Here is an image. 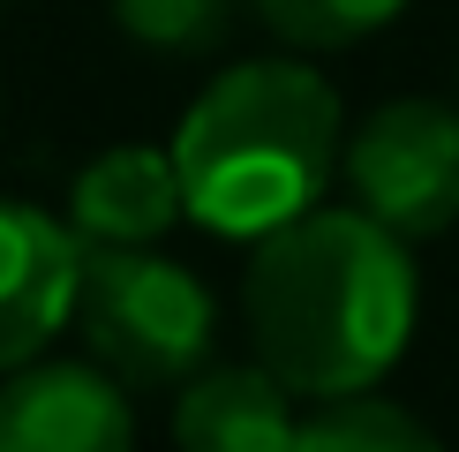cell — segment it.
Instances as JSON below:
<instances>
[{
	"label": "cell",
	"mask_w": 459,
	"mask_h": 452,
	"mask_svg": "<svg viewBox=\"0 0 459 452\" xmlns=\"http://www.w3.org/2000/svg\"><path fill=\"white\" fill-rule=\"evenodd\" d=\"M422 279L392 226L361 204H316V212L272 226L241 272V317L256 362L294 400H354L385 377L414 339Z\"/></svg>",
	"instance_id": "6da1fadb"
},
{
	"label": "cell",
	"mask_w": 459,
	"mask_h": 452,
	"mask_svg": "<svg viewBox=\"0 0 459 452\" xmlns=\"http://www.w3.org/2000/svg\"><path fill=\"white\" fill-rule=\"evenodd\" d=\"M166 151L188 219L226 241H264L272 226L324 204L347 159V113L301 53H272L212 75Z\"/></svg>",
	"instance_id": "7a4b0ae2"
},
{
	"label": "cell",
	"mask_w": 459,
	"mask_h": 452,
	"mask_svg": "<svg viewBox=\"0 0 459 452\" xmlns=\"http://www.w3.org/2000/svg\"><path fill=\"white\" fill-rule=\"evenodd\" d=\"M75 325H83L91 362L113 369L128 392H159V385L181 392L212 362L219 301L188 264L159 249H83Z\"/></svg>",
	"instance_id": "3957f363"
},
{
	"label": "cell",
	"mask_w": 459,
	"mask_h": 452,
	"mask_svg": "<svg viewBox=\"0 0 459 452\" xmlns=\"http://www.w3.org/2000/svg\"><path fill=\"white\" fill-rule=\"evenodd\" d=\"M354 204L399 241H429L459 219V106L445 99H385L347 136Z\"/></svg>",
	"instance_id": "277c9868"
},
{
	"label": "cell",
	"mask_w": 459,
	"mask_h": 452,
	"mask_svg": "<svg viewBox=\"0 0 459 452\" xmlns=\"http://www.w3.org/2000/svg\"><path fill=\"white\" fill-rule=\"evenodd\" d=\"M0 452H136L128 385L99 362H23L0 377Z\"/></svg>",
	"instance_id": "5b68a950"
},
{
	"label": "cell",
	"mask_w": 459,
	"mask_h": 452,
	"mask_svg": "<svg viewBox=\"0 0 459 452\" xmlns=\"http://www.w3.org/2000/svg\"><path fill=\"white\" fill-rule=\"evenodd\" d=\"M75 279L83 241L68 234V219L0 196V377L38 362L53 332L75 325Z\"/></svg>",
	"instance_id": "8992f818"
},
{
	"label": "cell",
	"mask_w": 459,
	"mask_h": 452,
	"mask_svg": "<svg viewBox=\"0 0 459 452\" xmlns=\"http://www.w3.org/2000/svg\"><path fill=\"white\" fill-rule=\"evenodd\" d=\"M188 219L174 151L159 143H113L68 181V234L83 249H159Z\"/></svg>",
	"instance_id": "52a82bcc"
},
{
	"label": "cell",
	"mask_w": 459,
	"mask_h": 452,
	"mask_svg": "<svg viewBox=\"0 0 459 452\" xmlns=\"http://www.w3.org/2000/svg\"><path fill=\"white\" fill-rule=\"evenodd\" d=\"M294 392L264 362L196 369L174 400V445L181 452H294Z\"/></svg>",
	"instance_id": "ba28073f"
},
{
	"label": "cell",
	"mask_w": 459,
	"mask_h": 452,
	"mask_svg": "<svg viewBox=\"0 0 459 452\" xmlns=\"http://www.w3.org/2000/svg\"><path fill=\"white\" fill-rule=\"evenodd\" d=\"M294 452H445V445L429 438L422 414L354 392V400H324L309 422L294 430Z\"/></svg>",
	"instance_id": "9c48e42d"
},
{
	"label": "cell",
	"mask_w": 459,
	"mask_h": 452,
	"mask_svg": "<svg viewBox=\"0 0 459 452\" xmlns=\"http://www.w3.org/2000/svg\"><path fill=\"white\" fill-rule=\"evenodd\" d=\"M264 15V30L294 53H339V46H361L385 23H399L407 0H248Z\"/></svg>",
	"instance_id": "30bf717a"
},
{
	"label": "cell",
	"mask_w": 459,
	"mask_h": 452,
	"mask_svg": "<svg viewBox=\"0 0 459 452\" xmlns=\"http://www.w3.org/2000/svg\"><path fill=\"white\" fill-rule=\"evenodd\" d=\"M234 0H113V23L151 53H204L226 38Z\"/></svg>",
	"instance_id": "8fae6325"
}]
</instances>
